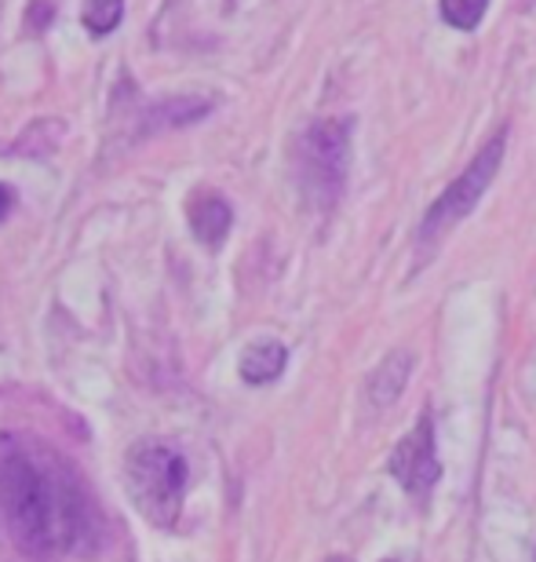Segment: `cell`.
Returning a JSON list of instances; mask_svg holds the SVG:
<instances>
[{
	"label": "cell",
	"instance_id": "cell-8",
	"mask_svg": "<svg viewBox=\"0 0 536 562\" xmlns=\"http://www.w3.org/2000/svg\"><path fill=\"white\" fill-rule=\"evenodd\" d=\"M412 366H417L412 351H390L384 362H379L373 380H368V402H373V409L395 406V402L401 398V391H406V384H409Z\"/></svg>",
	"mask_w": 536,
	"mask_h": 562
},
{
	"label": "cell",
	"instance_id": "cell-10",
	"mask_svg": "<svg viewBox=\"0 0 536 562\" xmlns=\"http://www.w3.org/2000/svg\"><path fill=\"white\" fill-rule=\"evenodd\" d=\"M81 22L92 37H110L121 22H125V0H84L81 8Z\"/></svg>",
	"mask_w": 536,
	"mask_h": 562
},
{
	"label": "cell",
	"instance_id": "cell-2",
	"mask_svg": "<svg viewBox=\"0 0 536 562\" xmlns=\"http://www.w3.org/2000/svg\"><path fill=\"white\" fill-rule=\"evenodd\" d=\"M351 117H321L299 132L293 165L299 194L310 209L332 212L340 205L351 172Z\"/></svg>",
	"mask_w": 536,
	"mask_h": 562
},
{
	"label": "cell",
	"instance_id": "cell-1",
	"mask_svg": "<svg viewBox=\"0 0 536 562\" xmlns=\"http://www.w3.org/2000/svg\"><path fill=\"white\" fill-rule=\"evenodd\" d=\"M0 508L26 555L59 559L88 537L84 490L52 446L0 435Z\"/></svg>",
	"mask_w": 536,
	"mask_h": 562
},
{
	"label": "cell",
	"instance_id": "cell-13",
	"mask_svg": "<svg viewBox=\"0 0 536 562\" xmlns=\"http://www.w3.org/2000/svg\"><path fill=\"white\" fill-rule=\"evenodd\" d=\"M11 205H15V194H11V187H4V183H0V220L8 216V212H11Z\"/></svg>",
	"mask_w": 536,
	"mask_h": 562
},
{
	"label": "cell",
	"instance_id": "cell-6",
	"mask_svg": "<svg viewBox=\"0 0 536 562\" xmlns=\"http://www.w3.org/2000/svg\"><path fill=\"white\" fill-rule=\"evenodd\" d=\"M186 220H190V231H194V238L201 245L219 249V245L227 241L230 227H233V209L219 190H194L186 201Z\"/></svg>",
	"mask_w": 536,
	"mask_h": 562
},
{
	"label": "cell",
	"instance_id": "cell-5",
	"mask_svg": "<svg viewBox=\"0 0 536 562\" xmlns=\"http://www.w3.org/2000/svg\"><path fill=\"white\" fill-rule=\"evenodd\" d=\"M390 475L401 482V490L409 497H427L434 482L442 479V460L438 449H434V424L431 417H423L412 431L401 438L390 453Z\"/></svg>",
	"mask_w": 536,
	"mask_h": 562
},
{
	"label": "cell",
	"instance_id": "cell-12",
	"mask_svg": "<svg viewBox=\"0 0 536 562\" xmlns=\"http://www.w3.org/2000/svg\"><path fill=\"white\" fill-rule=\"evenodd\" d=\"M55 0H30V8H26V30L33 33H44L52 26V19H55Z\"/></svg>",
	"mask_w": 536,
	"mask_h": 562
},
{
	"label": "cell",
	"instance_id": "cell-9",
	"mask_svg": "<svg viewBox=\"0 0 536 562\" xmlns=\"http://www.w3.org/2000/svg\"><path fill=\"white\" fill-rule=\"evenodd\" d=\"M285 362H288L285 344L260 340V344L244 347V355H241V380H244V384H255V387L271 384V380L282 376Z\"/></svg>",
	"mask_w": 536,
	"mask_h": 562
},
{
	"label": "cell",
	"instance_id": "cell-14",
	"mask_svg": "<svg viewBox=\"0 0 536 562\" xmlns=\"http://www.w3.org/2000/svg\"><path fill=\"white\" fill-rule=\"evenodd\" d=\"M332 562H347V559H332Z\"/></svg>",
	"mask_w": 536,
	"mask_h": 562
},
{
	"label": "cell",
	"instance_id": "cell-4",
	"mask_svg": "<svg viewBox=\"0 0 536 562\" xmlns=\"http://www.w3.org/2000/svg\"><path fill=\"white\" fill-rule=\"evenodd\" d=\"M504 154H508V125L497 128L493 136L486 139L482 150L467 161L464 172L456 176L438 198H434V205L427 209V216H423L420 231H417V241L423 245V249L438 245L456 223H464L478 209V201L486 198L489 183H493L500 165H504Z\"/></svg>",
	"mask_w": 536,
	"mask_h": 562
},
{
	"label": "cell",
	"instance_id": "cell-7",
	"mask_svg": "<svg viewBox=\"0 0 536 562\" xmlns=\"http://www.w3.org/2000/svg\"><path fill=\"white\" fill-rule=\"evenodd\" d=\"M212 99L208 95H172V99H161V103H150L142 110V136L150 132H164V128H186V125H197L212 114Z\"/></svg>",
	"mask_w": 536,
	"mask_h": 562
},
{
	"label": "cell",
	"instance_id": "cell-11",
	"mask_svg": "<svg viewBox=\"0 0 536 562\" xmlns=\"http://www.w3.org/2000/svg\"><path fill=\"white\" fill-rule=\"evenodd\" d=\"M489 11V0H438V15L445 26L460 30V33H475L482 26Z\"/></svg>",
	"mask_w": 536,
	"mask_h": 562
},
{
	"label": "cell",
	"instance_id": "cell-3",
	"mask_svg": "<svg viewBox=\"0 0 536 562\" xmlns=\"http://www.w3.org/2000/svg\"><path fill=\"white\" fill-rule=\"evenodd\" d=\"M132 504L153 526H175L186 497V457L161 438H142L125 457Z\"/></svg>",
	"mask_w": 536,
	"mask_h": 562
}]
</instances>
